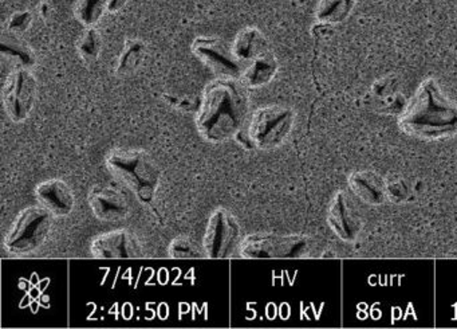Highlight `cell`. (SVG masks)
<instances>
[{
	"label": "cell",
	"mask_w": 457,
	"mask_h": 329,
	"mask_svg": "<svg viewBox=\"0 0 457 329\" xmlns=\"http://www.w3.org/2000/svg\"><path fill=\"white\" fill-rule=\"evenodd\" d=\"M109 173L144 205H151L162 181L154 157L141 148H114L105 156Z\"/></svg>",
	"instance_id": "2"
},
{
	"label": "cell",
	"mask_w": 457,
	"mask_h": 329,
	"mask_svg": "<svg viewBox=\"0 0 457 329\" xmlns=\"http://www.w3.org/2000/svg\"><path fill=\"white\" fill-rule=\"evenodd\" d=\"M294 112L287 106L267 105L256 109L247 128V139L253 148L267 151L277 148L290 133Z\"/></svg>",
	"instance_id": "4"
},
{
	"label": "cell",
	"mask_w": 457,
	"mask_h": 329,
	"mask_svg": "<svg viewBox=\"0 0 457 329\" xmlns=\"http://www.w3.org/2000/svg\"><path fill=\"white\" fill-rule=\"evenodd\" d=\"M33 21L34 15L30 10L14 13L7 22V31L22 36V34L28 33L29 29L33 26Z\"/></svg>",
	"instance_id": "20"
},
{
	"label": "cell",
	"mask_w": 457,
	"mask_h": 329,
	"mask_svg": "<svg viewBox=\"0 0 457 329\" xmlns=\"http://www.w3.org/2000/svg\"><path fill=\"white\" fill-rule=\"evenodd\" d=\"M357 0H318L315 20L326 25L345 22L352 14Z\"/></svg>",
	"instance_id": "16"
},
{
	"label": "cell",
	"mask_w": 457,
	"mask_h": 329,
	"mask_svg": "<svg viewBox=\"0 0 457 329\" xmlns=\"http://www.w3.org/2000/svg\"><path fill=\"white\" fill-rule=\"evenodd\" d=\"M87 202L92 208L93 215L101 222L113 224L124 221L130 214V206L127 198L116 189L105 184L93 187L87 195Z\"/></svg>",
	"instance_id": "10"
},
{
	"label": "cell",
	"mask_w": 457,
	"mask_h": 329,
	"mask_svg": "<svg viewBox=\"0 0 457 329\" xmlns=\"http://www.w3.org/2000/svg\"><path fill=\"white\" fill-rule=\"evenodd\" d=\"M250 98L239 79H218L203 90L196 127L203 140L219 144L234 138L247 119Z\"/></svg>",
	"instance_id": "1"
},
{
	"label": "cell",
	"mask_w": 457,
	"mask_h": 329,
	"mask_svg": "<svg viewBox=\"0 0 457 329\" xmlns=\"http://www.w3.org/2000/svg\"><path fill=\"white\" fill-rule=\"evenodd\" d=\"M146 55V45L143 39L130 38L127 39L117 58L114 73L119 77H128L135 74L143 65Z\"/></svg>",
	"instance_id": "15"
},
{
	"label": "cell",
	"mask_w": 457,
	"mask_h": 329,
	"mask_svg": "<svg viewBox=\"0 0 457 329\" xmlns=\"http://www.w3.org/2000/svg\"><path fill=\"white\" fill-rule=\"evenodd\" d=\"M168 254L172 258H197V257H200L196 246L186 235H179L175 240H172L170 248H168Z\"/></svg>",
	"instance_id": "19"
},
{
	"label": "cell",
	"mask_w": 457,
	"mask_h": 329,
	"mask_svg": "<svg viewBox=\"0 0 457 329\" xmlns=\"http://www.w3.org/2000/svg\"><path fill=\"white\" fill-rule=\"evenodd\" d=\"M39 205L50 211L57 218H65L76 207V195L62 179H47L41 181L34 190Z\"/></svg>",
	"instance_id": "11"
},
{
	"label": "cell",
	"mask_w": 457,
	"mask_h": 329,
	"mask_svg": "<svg viewBox=\"0 0 457 329\" xmlns=\"http://www.w3.org/2000/svg\"><path fill=\"white\" fill-rule=\"evenodd\" d=\"M38 82L30 69L15 68L7 76L2 90L4 111L12 122H23L36 105Z\"/></svg>",
	"instance_id": "5"
},
{
	"label": "cell",
	"mask_w": 457,
	"mask_h": 329,
	"mask_svg": "<svg viewBox=\"0 0 457 329\" xmlns=\"http://www.w3.org/2000/svg\"><path fill=\"white\" fill-rule=\"evenodd\" d=\"M278 71L279 63L274 53L269 50L247 63L239 80L247 89H259L269 85L277 76Z\"/></svg>",
	"instance_id": "12"
},
{
	"label": "cell",
	"mask_w": 457,
	"mask_h": 329,
	"mask_svg": "<svg viewBox=\"0 0 457 329\" xmlns=\"http://www.w3.org/2000/svg\"><path fill=\"white\" fill-rule=\"evenodd\" d=\"M191 50L195 57L199 58L216 76L224 79H240L242 76L243 63L235 57L232 46L219 37H197L192 42Z\"/></svg>",
	"instance_id": "7"
},
{
	"label": "cell",
	"mask_w": 457,
	"mask_h": 329,
	"mask_svg": "<svg viewBox=\"0 0 457 329\" xmlns=\"http://www.w3.org/2000/svg\"><path fill=\"white\" fill-rule=\"evenodd\" d=\"M0 52L17 68L30 69L31 71L37 65L36 52L18 34L10 33V31L2 34Z\"/></svg>",
	"instance_id": "14"
},
{
	"label": "cell",
	"mask_w": 457,
	"mask_h": 329,
	"mask_svg": "<svg viewBox=\"0 0 457 329\" xmlns=\"http://www.w3.org/2000/svg\"><path fill=\"white\" fill-rule=\"evenodd\" d=\"M90 253L95 258H140L144 257L140 238L129 229H117L97 235L90 243Z\"/></svg>",
	"instance_id": "8"
},
{
	"label": "cell",
	"mask_w": 457,
	"mask_h": 329,
	"mask_svg": "<svg viewBox=\"0 0 457 329\" xmlns=\"http://www.w3.org/2000/svg\"><path fill=\"white\" fill-rule=\"evenodd\" d=\"M296 245H299V240L295 237L255 232L243 238L239 253L247 259L279 258L290 256Z\"/></svg>",
	"instance_id": "9"
},
{
	"label": "cell",
	"mask_w": 457,
	"mask_h": 329,
	"mask_svg": "<svg viewBox=\"0 0 457 329\" xmlns=\"http://www.w3.org/2000/svg\"><path fill=\"white\" fill-rule=\"evenodd\" d=\"M240 234L237 216L226 207H218L211 213L203 237V249L207 258H224L231 253Z\"/></svg>",
	"instance_id": "6"
},
{
	"label": "cell",
	"mask_w": 457,
	"mask_h": 329,
	"mask_svg": "<svg viewBox=\"0 0 457 329\" xmlns=\"http://www.w3.org/2000/svg\"><path fill=\"white\" fill-rule=\"evenodd\" d=\"M53 218L54 215L44 206L23 208L4 237V249L12 256H26L38 250L49 238Z\"/></svg>",
	"instance_id": "3"
},
{
	"label": "cell",
	"mask_w": 457,
	"mask_h": 329,
	"mask_svg": "<svg viewBox=\"0 0 457 329\" xmlns=\"http://www.w3.org/2000/svg\"><path fill=\"white\" fill-rule=\"evenodd\" d=\"M76 47L79 58L87 65L97 63L101 52H103V37H101L100 31L96 28L85 29L84 33L77 41Z\"/></svg>",
	"instance_id": "18"
},
{
	"label": "cell",
	"mask_w": 457,
	"mask_h": 329,
	"mask_svg": "<svg viewBox=\"0 0 457 329\" xmlns=\"http://www.w3.org/2000/svg\"><path fill=\"white\" fill-rule=\"evenodd\" d=\"M128 0H108L109 14H117L127 6Z\"/></svg>",
	"instance_id": "21"
},
{
	"label": "cell",
	"mask_w": 457,
	"mask_h": 329,
	"mask_svg": "<svg viewBox=\"0 0 457 329\" xmlns=\"http://www.w3.org/2000/svg\"><path fill=\"white\" fill-rule=\"evenodd\" d=\"M108 13V0H76L74 17L85 28H95Z\"/></svg>",
	"instance_id": "17"
},
{
	"label": "cell",
	"mask_w": 457,
	"mask_h": 329,
	"mask_svg": "<svg viewBox=\"0 0 457 329\" xmlns=\"http://www.w3.org/2000/svg\"><path fill=\"white\" fill-rule=\"evenodd\" d=\"M232 52L240 63H250L263 53L269 52V39L262 30L253 26L242 29L232 42Z\"/></svg>",
	"instance_id": "13"
}]
</instances>
